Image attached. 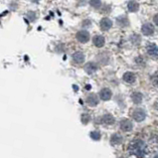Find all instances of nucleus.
Instances as JSON below:
<instances>
[{"label": "nucleus", "mask_w": 158, "mask_h": 158, "mask_svg": "<svg viewBox=\"0 0 158 158\" xmlns=\"http://www.w3.org/2000/svg\"><path fill=\"white\" fill-rule=\"evenodd\" d=\"M121 142H123V137H121L119 134L112 135L111 138H110V143L114 144V145H116V144H120Z\"/></svg>", "instance_id": "obj_16"}, {"label": "nucleus", "mask_w": 158, "mask_h": 158, "mask_svg": "<svg viewBox=\"0 0 158 158\" xmlns=\"http://www.w3.org/2000/svg\"><path fill=\"white\" fill-rule=\"evenodd\" d=\"M100 98L102 101H108L111 98V91L110 89H102L100 92Z\"/></svg>", "instance_id": "obj_8"}, {"label": "nucleus", "mask_w": 158, "mask_h": 158, "mask_svg": "<svg viewBox=\"0 0 158 158\" xmlns=\"http://www.w3.org/2000/svg\"><path fill=\"white\" fill-rule=\"evenodd\" d=\"M77 39H78V41L81 42V43H87L89 39V34L88 31L85 30H82V31H79L78 33H77Z\"/></svg>", "instance_id": "obj_2"}, {"label": "nucleus", "mask_w": 158, "mask_h": 158, "mask_svg": "<svg viewBox=\"0 0 158 158\" xmlns=\"http://www.w3.org/2000/svg\"><path fill=\"white\" fill-rule=\"evenodd\" d=\"M73 60L76 64H82L85 61V55L82 52H76L73 55Z\"/></svg>", "instance_id": "obj_11"}, {"label": "nucleus", "mask_w": 158, "mask_h": 158, "mask_svg": "<svg viewBox=\"0 0 158 158\" xmlns=\"http://www.w3.org/2000/svg\"><path fill=\"white\" fill-rule=\"evenodd\" d=\"M131 98H132V101L134 103H140L142 102V94L140 93H133L131 94Z\"/></svg>", "instance_id": "obj_17"}, {"label": "nucleus", "mask_w": 158, "mask_h": 158, "mask_svg": "<svg viewBox=\"0 0 158 158\" xmlns=\"http://www.w3.org/2000/svg\"><path fill=\"white\" fill-rule=\"evenodd\" d=\"M127 9L130 12H136L139 9V5L136 1H129L127 3Z\"/></svg>", "instance_id": "obj_15"}, {"label": "nucleus", "mask_w": 158, "mask_h": 158, "mask_svg": "<svg viewBox=\"0 0 158 158\" xmlns=\"http://www.w3.org/2000/svg\"><path fill=\"white\" fill-rule=\"evenodd\" d=\"M120 128L123 130V131H130L132 129V123L131 121L128 119H123L120 121Z\"/></svg>", "instance_id": "obj_6"}, {"label": "nucleus", "mask_w": 158, "mask_h": 158, "mask_svg": "<svg viewBox=\"0 0 158 158\" xmlns=\"http://www.w3.org/2000/svg\"><path fill=\"white\" fill-rule=\"evenodd\" d=\"M117 24H118L120 27H125V26H127L129 24V22H128L127 18L123 16V17L117 18Z\"/></svg>", "instance_id": "obj_18"}, {"label": "nucleus", "mask_w": 158, "mask_h": 158, "mask_svg": "<svg viewBox=\"0 0 158 158\" xmlns=\"http://www.w3.org/2000/svg\"><path fill=\"white\" fill-rule=\"evenodd\" d=\"M91 137L94 139V140H98V139L101 138V133L98 131H93L91 132Z\"/></svg>", "instance_id": "obj_21"}, {"label": "nucleus", "mask_w": 158, "mask_h": 158, "mask_svg": "<svg viewBox=\"0 0 158 158\" xmlns=\"http://www.w3.org/2000/svg\"><path fill=\"white\" fill-rule=\"evenodd\" d=\"M128 151L131 155L138 158H143L149 153V148L141 139H134L128 145Z\"/></svg>", "instance_id": "obj_1"}, {"label": "nucleus", "mask_w": 158, "mask_h": 158, "mask_svg": "<svg viewBox=\"0 0 158 158\" xmlns=\"http://www.w3.org/2000/svg\"><path fill=\"white\" fill-rule=\"evenodd\" d=\"M94 46L96 47H98V48H101V47H102L103 45H105V43H106V39H105V37L103 36H102V35H96L94 37Z\"/></svg>", "instance_id": "obj_5"}, {"label": "nucleus", "mask_w": 158, "mask_h": 158, "mask_svg": "<svg viewBox=\"0 0 158 158\" xmlns=\"http://www.w3.org/2000/svg\"><path fill=\"white\" fill-rule=\"evenodd\" d=\"M136 40H137V41H138L139 43H140V37H139L138 35H133L132 37H131V41H132V43L135 44V45H137Z\"/></svg>", "instance_id": "obj_22"}, {"label": "nucleus", "mask_w": 158, "mask_h": 158, "mask_svg": "<svg viewBox=\"0 0 158 158\" xmlns=\"http://www.w3.org/2000/svg\"><path fill=\"white\" fill-rule=\"evenodd\" d=\"M82 121H83V123H88L89 121V114H83L82 115Z\"/></svg>", "instance_id": "obj_23"}, {"label": "nucleus", "mask_w": 158, "mask_h": 158, "mask_svg": "<svg viewBox=\"0 0 158 158\" xmlns=\"http://www.w3.org/2000/svg\"><path fill=\"white\" fill-rule=\"evenodd\" d=\"M101 121L105 124H112L114 123V116L110 114H105L102 117Z\"/></svg>", "instance_id": "obj_14"}, {"label": "nucleus", "mask_w": 158, "mask_h": 158, "mask_svg": "<svg viewBox=\"0 0 158 158\" xmlns=\"http://www.w3.org/2000/svg\"><path fill=\"white\" fill-rule=\"evenodd\" d=\"M97 70H98V66L93 62L88 63V64L85 66V71L87 72L88 74H94V72H97Z\"/></svg>", "instance_id": "obj_12"}, {"label": "nucleus", "mask_w": 158, "mask_h": 158, "mask_svg": "<svg viewBox=\"0 0 158 158\" xmlns=\"http://www.w3.org/2000/svg\"><path fill=\"white\" fill-rule=\"evenodd\" d=\"M135 75L133 73H131V72H127V73H125L123 75V81L125 83L127 84H133L135 82Z\"/></svg>", "instance_id": "obj_10"}, {"label": "nucleus", "mask_w": 158, "mask_h": 158, "mask_svg": "<svg viewBox=\"0 0 158 158\" xmlns=\"http://www.w3.org/2000/svg\"><path fill=\"white\" fill-rule=\"evenodd\" d=\"M153 21H154V23L158 26V14H156L154 16V18H153Z\"/></svg>", "instance_id": "obj_24"}, {"label": "nucleus", "mask_w": 158, "mask_h": 158, "mask_svg": "<svg viewBox=\"0 0 158 158\" xmlns=\"http://www.w3.org/2000/svg\"><path fill=\"white\" fill-rule=\"evenodd\" d=\"M132 116H133V118L136 120V121H142L144 118H145V111H144L143 110H141V108H136L134 111H133V114H132Z\"/></svg>", "instance_id": "obj_3"}, {"label": "nucleus", "mask_w": 158, "mask_h": 158, "mask_svg": "<svg viewBox=\"0 0 158 158\" xmlns=\"http://www.w3.org/2000/svg\"><path fill=\"white\" fill-rule=\"evenodd\" d=\"M87 102L89 103L91 106H96L98 103V98L96 96V94H89V96L87 98Z\"/></svg>", "instance_id": "obj_13"}, {"label": "nucleus", "mask_w": 158, "mask_h": 158, "mask_svg": "<svg viewBox=\"0 0 158 158\" xmlns=\"http://www.w3.org/2000/svg\"><path fill=\"white\" fill-rule=\"evenodd\" d=\"M112 26V21L108 18H103V19L101 21V28L103 31H106L108 29H110Z\"/></svg>", "instance_id": "obj_9"}, {"label": "nucleus", "mask_w": 158, "mask_h": 158, "mask_svg": "<svg viewBox=\"0 0 158 158\" xmlns=\"http://www.w3.org/2000/svg\"><path fill=\"white\" fill-rule=\"evenodd\" d=\"M154 158H158V153H157V154H156V155L154 156Z\"/></svg>", "instance_id": "obj_26"}, {"label": "nucleus", "mask_w": 158, "mask_h": 158, "mask_svg": "<svg viewBox=\"0 0 158 158\" xmlns=\"http://www.w3.org/2000/svg\"><path fill=\"white\" fill-rule=\"evenodd\" d=\"M155 107H156V110H158V100H157V102H155Z\"/></svg>", "instance_id": "obj_25"}, {"label": "nucleus", "mask_w": 158, "mask_h": 158, "mask_svg": "<svg viewBox=\"0 0 158 158\" xmlns=\"http://www.w3.org/2000/svg\"><path fill=\"white\" fill-rule=\"evenodd\" d=\"M151 81H152L153 85H154V87H156V88H158V72H157V73H155L154 75H153Z\"/></svg>", "instance_id": "obj_20"}, {"label": "nucleus", "mask_w": 158, "mask_h": 158, "mask_svg": "<svg viewBox=\"0 0 158 158\" xmlns=\"http://www.w3.org/2000/svg\"><path fill=\"white\" fill-rule=\"evenodd\" d=\"M146 51L148 53V55L151 57L157 58L158 57V47L154 44H149L146 48Z\"/></svg>", "instance_id": "obj_4"}, {"label": "nucleus", "mask_w": 158, "mask_h": 158, "mask_svg": "<svg viewBox=\"0 0 158 158\" xmlns=\"http://www.w3.org/2000/svg\"><path fill=\"white\" fill-rule=\"evenodd\" d=\"M142 33L146 36H149V35H152L154 33V27H153L152 24L150 23H146L142 26Z\"/></svg>", "instance_id": "obj_7"}, {"label": "nucleus", "mask_w": 158, "mask_h": 158, "mask_svg": "<svg viewBox=\"0 0 158 158\" xmlns=\"http://www.w3.org/2000/svg\"><path fill=\"white\" fill-rule=\"evenodd\" d=\"M89 5H92L94 8H100L102 6L101 0H89Z\"/></svg>", "instance_id": "obj_19"}]
</instances>
